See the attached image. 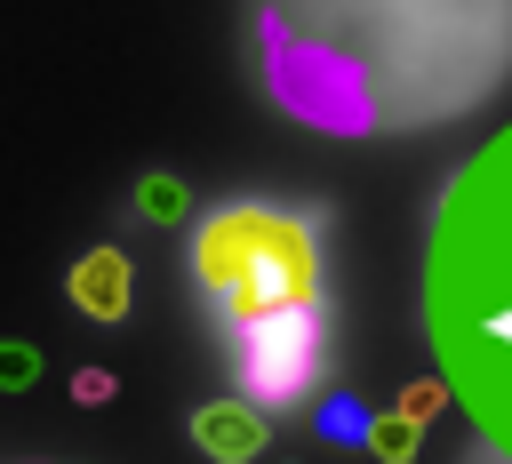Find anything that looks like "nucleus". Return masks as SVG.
I'll return each mask as SVG.
<instances>
[{
	"label": "nucleus",
	"mask_w": 512,
	"mask_h": 464,
	"mask_svg": "<svg viewBox=\"0 0 512 464\" xmlns=\"http://www.w3.org/2000/svg\"><path fill=\"white\" fill-rule=\"evenodd\" d=\"M424 336L448 400L512 464V120L448 176L432 208Z\"/></svg>",
	"instance_id": "obj_1"
},
{
	"label": "nucleus",
	"mask_w": 512,
	"mask_h": 464,
	"mask_svg": "<svg viewBox=\"0 0 512 464\" xmlns=\"http://www.w3.org/2000/svg\"><path fill=\"white\" fill-rule=\"evenodd\" d=\"M192 280L224 336L288 312H320V232L272 200H232L192 232Z\"/></svg>",
	"instance_id": "obj_2"
},
{
	"label": "nucleus",
	"mask_w": 512,
	"mask_h": 464,
	"mask_svg": "<svg viewBox=\"0 0 512 464\" xmlns=\"http://www.w3.org/2000/svg\"><path fill=\"white\" fill-rule=\"evenodd\" d=\"M232 344V376H240V400L248 408H296L320 376V352H328V320L320 312H288V320H256Z\"/></svg>",
	"instance_id": "obj_3"
},
{
	"label": "nucleus",
	"mask_w": 512,
	"mask_h": 464,
	"mask_svg": "<svg viewBox=\"0 0 512 464\" xmlns=\"http://www.w3.org/2000/svg\"><path fill=\"white\" fill-rule=\"evenodd\" d=\"M192 440H200V456H216V464H248V456L272 440V424H264V408H248V400H208V408H192Z\"/></svg>",
	"instance_id": "obj_4"
},
{
	"label": "nucleus",
	"mask_w": 512,
	"mask_h": 464,
	"mask_svg": "<svg viewBox=\"0 0 512 464\" xmlns=\"http://www.w3.org/2000/svg\"><path fill=\"white\" fill-rule=\"evenodd\" d=\"M128 288H136V272H128L120 248H88V256L72 264V304H80L88 320H128Z\"/></svg>",
	"instance_id": "obj_5"
},
{
	"label": "nucleus",
	"mask_w": 512,
	"mask_h": 464,
	"mask_svg": "<svg viewBox=\"0 0 512 464\" xmlns=\"http://www.w3.org/2000/svg\"><path fill=\"white\" fill-rule=\"evenodd\" d=\"M416 448H424V424L416 416H400V408L392 416H368V456L376 464H408Z\"/></svg>",
	"instance_id": "obj_6"
},
{
	"label": "nucleus",
	"mask_w": 512,
	"mask_h": 464,
	"mask_svg": "<svg viewBox=\"0 0 512 464\" xmlns=\"http://www.w3.org/2000/svg\"><path fill=\"white\" fill-rule=\"evenodd\" d=\"M136 208H144L152 224H184V208H192V200H184V184H176V176H144V184H136Z\"/></svg>",
	"instance_id": "obj_7"
},
{
	"label": "nucleus",
	"mask_w": 512,
	"mask_h": 464,
	"mask_svg": "<svg viewBox=\"0 0 512 464\" xmlns=\"http://www.w3.org/2000/svg\"><path fill=\"white\" fill-rule=\"evenodd\" d=\"M32 376H40V352H32V344H8V336H0V392H24Z\"/></svg>",
	"instance_id": "obj_8"
},
{
	"label": "nucleus",
	"mask_w": 512,
	"mask_h": 464,
	"mask_svg": "<svg viewBox=\"0 0 512 464\" xmlns=\"http://www.w3.org/2000/svg\"><path fill=\"white\" fill-rule=\"evenodd\" d=\"M440 400H448V384H408V400H400V416H416V424H424V416H432Z\"/></svg>",
	"instance_id": "obj_9"
},
{
	"label": "nucleus",
	"mask_w": 512,
	"mask_h": 464,
	"mask_svg": "<svg viewBox=\"0 0 512 464\" xmlns=\"http://www.w3.org/2000/svg\"><path fill=\"white\" fill-rule=\"evenodd\" d=\"M72 400H88V408L112 400V376H104V368H80V376H72Z\"/></svg>",
	"instance_id": "obj_10"
}]
</instances>
